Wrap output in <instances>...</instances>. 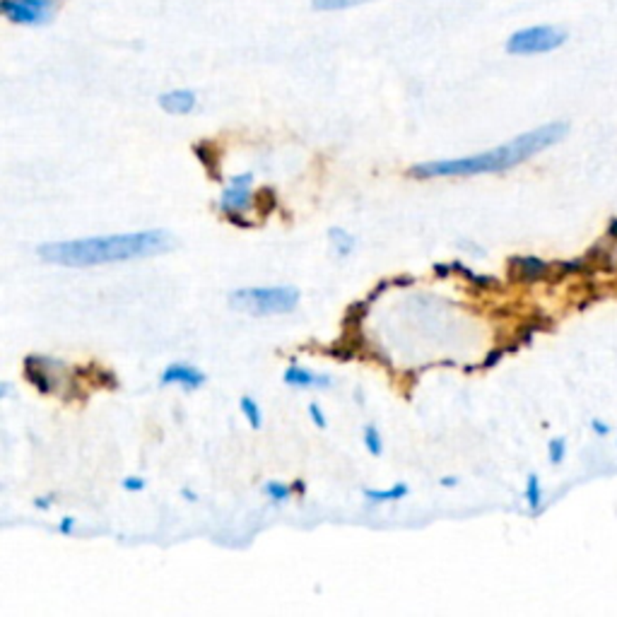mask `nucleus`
<instances>
[{
    "instance_id": "1",
    "label": "nucleus",
    "mask_w": 617,
    "mask_h": 617,
    "mask_svg": "<svg viewBox=\"0 0 617 617\" xmlns=\"http://www.w3.org/2000/svg\"><path fill=\"white\" fill-rule=\"evenodd\" d=\"M174 247V237L164 229H143V232L92 237V239L51 241L39 247V258L66 268H89L104 263L136 261L147 256L167 254Z\"/></svg>"
},
{
    "instance_id": "2",
    "label": "nucleus",
    "mask_w": 617,
    "mask_h": 617,
    "mask_svg": "<svg viewBox=\"0 0 617 617\" xmlns=\"http://www.w3.org/2000/svg\"><path fill=\"white\" fill-rule=\"evenodd\" d=\"M566 136V124H547L536 131L516 136L507 145L494 147L487 153L456 157V160H435L420 162L407 169V176L413 179H442V176H478V174H497L521 164L533 154L543 153L547 147L557 145Z\"/></svg>"
},
{
    "instance_id": "3",
    "label": "nucleus",
    "mask_w": 617,
    "mask_h": 617,
    "mask_svg": "<svg viewBox=\"0 0 617 617\" xmlns=\"http://www.w3.org/2000/svg\"><path fill=\"white\" fill-rule=\"evenodd\" d=\"M229 304L237 312L251 316H280L290 313L299 304V290L294 287H241L229 294Z\"/></svg>"
},
{
    "instance_id": "4",
    "label": "nucleus",
    "mask_w": 617,
    "mask_h": 617,
    "mask_svg": "<svg viewBox=\"0 0 617 617\" xmlns=\"http://www.w3.org/2000/svg\"><path fill=\"white\" fill-rule=\"evenodd\" d=\"M566 42V32L550 24L526 27L511 34L507 42V51L514 56H536V53H550Z\"/></svg>"
},
{
    "instance_id": "5",
    "label": "nucleus",
    "mask_w": 617,
    "mask_h": 617,
    "mask_svg": "<svg viewBox=\"0 0 617 617\" xmlns=\"http://www.w3.org/2000/svg\"><path fill=\"white\" fill-rule=\"evenodd\" d=\"M56 5H59L56 0H3L0 3L3 15L8 17L10 23L30 24V27L51 23V17L56 15Z\"/></svg>"
},
{
    "instance_id": "6",
    "label": "nucleus",
    "mask_w": 617,
    "mask_h": 617,
    "mask_svg": "<svg viewBox=\"0 0 617 617\" xmlns=\"http://www.w3.org/2000/svg\"><path fill=\"white\" fill-rule=\"evenodd\" d=\"M251 186H254V174L251 172H244V174L232 176V182L227 186L222 193H220V210L225 215H234V212H244L254 205V193H251Z\"/></svg>"
},
{
    "instance_id": "7",
    "label": "nucleus",
    "mask_w": 617,
    "mask_h": 617,
    "mask_svg": "<svg viewBox=\"0 0 617 617\" xmlns=\"http://www.w3.org/2000/svg\"><path fill=\"white\" fill-rule=\"evenodd\" d=\"M205 374L189 362H174L164 367L160 377L162 386H182L183 391H196L205 384Z\"/></svg>"
},
{
    "instance_id": "8",
    "label": "nucleus",
    "mask_w": 617,
    "mask_h": 617,
    "mask_svg": "<svg viewBox=\"0 0 617 617\" xmlns=\"http://www.w3.org/2000/svg\"><path fill=\"white\" fill-rule=\"evenodd\" d=\"M49 357L30 355L24 360V379L30 381L39 393H53L56 391V379L49 374Z\"/></svg>"
},
{
    "instance_id": "9",
    "label": "nucleus",
    "mask_w": 617,
    "mask_h": 617,
    "mask_svg": "<svg viewBox=\"0 0 617 617\" xmlns=\"http://www.w3.org/2000/svg\"><path fill=\"white\" fill-rule=\"evenodd\" d=\"M283 381L292 388H331L333 386V377L328 374H313V371H306L297 364L287 367L283 374Z\"/></svg>"
},
{
    "instance_id": "10",
    "label": "nucleus",
    "mask_w": 617,
    "mask_h": 617,
    "mask_svg": "<svg viewBox=\"0 0 617 617\" xmlns=\"http://www.w3.org/2000/svg\"><path fill=\"white\" fill-rule=\"evenodd\" d=\"M509 266H511V273L519 280H523V283H536V280H540V277L550 273V266L540 261V258H536V256H514L509 261Z\"/></svg>"
},
{
    "instance_id": "11",
    "label": "nucleus",
    "mask_w": 617,
    "mask_h": 617,
    "mask_svg": "<svg viewBox=\"0 0 617 617\" xmlns=\"http://www.w3.org/2000/svg\"><path fill=\"white\" fill-rule=\"evenodd\" d=\"M198 97L196 92L191 89H172V92H164L160 97V107L167 114H174V117H183V114H191L196 109Z\"/></svg>"
},
{
    "instance_id": "12",
    "label": "nucleus",
    "mask_w": 617,
    "mask_h": 617,
    "mask_svg": "<svg viewBox=\"0 0 617 617\" xmlns=\"http://www.w3.org/2000/svg\"><path fill=\"white\" fill-rule=\"evenodd\" d=\"M193 154H196L198 162L203 164L205 172H208V176H210V179H215V182H220V179H222V167H220V153H218V147L212 145L210 140L196 143V145H193Z\"/></svg>"
},
{
    "instance_id": "13",
    "label": "nucleus",
    "mask_w": 617,
    "mask_h": 617,
    "mask_svg": "<svg viewBox=\"0 0 617 617\" xmlns=\"http://www.w3.org/2000/svg\"><path fill=\"white\" fill-rule=\"evenodd\" d=\"M364 500L369 504H384V501H400L410 494V487L406 482H396L388 490H364Z\"/></svg>"
},
{
    "instance_id": "14",
    "label": "nucleus",
    "mask_w": 617,
    "mask_h": 617,
    "mask_svg": "<svg viewBox=\"0 0 617 617\" xmlns=\"http://www.w3.org/2000/svg\"><path fill=\"white\" fill-rule=\"evenodd\" d=\"M328 239H331L335 254L341 256V258H345V256H350L355 251V237L345 232V229H341V227H331V229H328Z\"/></svg>"
},
{
    "instance_id": "15",
    "label": "nucleus",
    "mask_w": 617,
    "mask_h": 617,
    "mask_svg": "<svg viewBox=\"0 0 617 617\" xmlns=\"http://www.w3.org/2000/svg\"><path fill=\"white\" fill-rule=\"evenodd\" d=\"M526 501H528V509L533 514H538L543 507V487H540V478L536 472H530L528 480H526Z\"/></svg>"
},
{
    "instance_id": "16",
    "label": "nucleus",
    "mask_w": 617,
    "mask_h": 617,
    "mask_svg": "<svg viewBox=\"0 0 617 617\" xmlns=\"http://www.w3.org/2000/svg\"><path fill=\"white\" fill-rule=\"evenodd\" d=\"M362 439L371 456H381V453H384V436H381L377 425H364Z\"/></svg>"
},
{
    "instance_id": "17",
    "label": "nucleus",
    "mask_w": 617,
    "mask_h": 617,
    "mask_svg": "<svg viewBox=\"0 0 617 617\" xmlns=\"http://www.w3.org/2000/svg\"><path fill=\"white\" fill-rule=\"evenodd\" d=\"M239 407L241 413H244V417H247V422L251 425L254 429H261L263 427V413L261 407H258V403H256L251 396H241L239 400Z\"/></svg>"
},
{
    "instance_id": "18",
    "label": "nucleus",
    "mask_w": 617,
    "mask_h": 617,
    "mask_svg": "<svg viewBox=\"0 0 617 617\" xmlns=\"http://www.w3.org/2000/svg\"><path fill=\"white\" fill-rule=\"evenodd\" d=\"M263 492L268 494L270 501H276V504H283V501H287L292 494H294V490H292V485H287V482L268 480V482L263 485Z\"/></svg>"
},
{
    "instance_id": "19",
    "label": "nucleus",
    "mask_w": 617,
    "mask_h": 617,
    "mask_svg": "<svg viewBox=\"0 0 617 617\" xmlns=\"http://www.w3.org/2000/svg\"><path fill=\"white\" fill-rule=\"evenodd\" d=\"M364 3H371V0H313V8L321 10V13H338V10L357 8Z\"/></svg>"
},
{
    "instance_id": "20",
    "label": "nucleus",
    "mask_w": 617,
    "mask_h": 617,
    "mask_svg": "<svg viewBox=\"0 0 617 617\" xmlns=\"http://www.w3.org/2000/svg\"><path fill=\"white\" fill-rule=\"evenodd\" d=\"M547 458H550L552 465L565 463L566 442H565V439H562V436H557V439H552V442L547 444Z\"/></svg>"
},
{
    "instance_id": "21",
    "label": "nucleus",
    "mask_w": 617,
    "mask_h": 617,
    "mask_svg": "<svg viewBox=\"0 0 617 617\" xmlns=\"http://www.w3.org/2000/svg\"><path fill=\"white\" fill-rule=\"evenodd\" d=\"M453 266V270H456L458 276H463V277H468L472 285H480V287H487V285H494V280L492 277H487V276H478V273H472L468 266H463V263H451Z\"/></svg>"
},
{
    "instance_id": "22",
    "label": "nucleus",
    "mask_w": 617,
    "mask_h": 617,
    "mask_svg": "<svg viewBox=\"0 0 617 617\" xmlns=\"http://www.w3.org/2000/svg\"><path fill=\"white\" fill-rule=\"evenodd\" d=\"M254 205H261V212H270L276 208V191L261 189L254 196Z\"/></svg>"
},
{
    "instance_id": "23",
    "label": "nucleus",
    "mask_w": 617,
    "mask_h": 617,
    "mask_svg": "<svg viewBox=\"0 0 617 617\" xmlns=\"http://www.w3.org/2000/svg\"><path fill=\"white\" fill-rule=\"evenodd\" d=\"M309 417H312V422L319 429H326L328 427L326 415H323V410H321L319 403H309Z\"/></svg>"
},
{
    "instance_id": "24",
    "label": "nucleus",
    "mask_w": 617,
    "mask_h": 617,
    "mask_svg": "<svg viewBox=\"0 0 617 617\" xmlns=\"http://www.w3.org/2000/svg\"><path fill=\"white\" fill-rule=\"evenodd\" d=\"M121 485H124V490H128V492H140V490H145V480L138 478V475H136V478L128 475V478H124Z\"/></svg>"
},
{
    "instance_id": "25",
    "label": "nucleus",
    "mask_w": 617,
    "mask_h": 617,
    "mask_svg": "<svg viewBox=\"0 0 617 617\" xmlns=\"http://www.w3.org/2000/svg\"><path fill=\"white\" fill-rule=\"evenodd\" d=\"M75 526H78V521H75L73 516H66V519L59 523V533L61 536H73Z\"/></svg>"
},
{
    "instance_id": "26",
    "label": "nucleus",
    "mask_w": 617,
    "mask_h": 617,
    "mask_svg": "<svg viewBox=\"0 0 617 617\" xmlns=\"http://www.w3.org/2000/svg\"><path fill=\"white\" fill-rule=\"evenodd\" d=\"M591 429H594L595 436H608L610 435V425H605L603 420H591Z\"/></svg>"
},
{
    "instance_id": "27",
    "label": "nucleus",
    "mask_w": 617,
    "mask_h": 617,
    "mask_svg": "<svg viewBox=\"0 0 617 617\" xmlns=\"http://www.w3.org/2000/svg\"><path fill=\"white\" fill-rule=\"evenodd\" d=\"M501 355H504L501 350H494V352H490L485 362H482V369H490V367H494V364H497L501 360Z\"/></svg>"
},
{
    "instance_id": "28",
    "label": "nucleus",
    "mask_w": 617,
    "mask_h": 617,
    "mask_svg": "<svg viewBox=\"0 0 617 617\" xmlns=\"http://www.w3.org/2000/svg\"><path fill=\"white\" fill-rule=\"evenodd\" d=\"M415 283L413 276H396L391 280V285H398V287H410Z\"/></svg>"
},
{
    "instance_id": "29",
    "label": "nucleus",
    "mask_w": 617,
    "mask_h": 617,
    "mask_svg": "<svg viewBox=\"0 0 617 617\" xmlns=\"http://www.w3.org/2000/svg\"><path fill=\"white\" fill-rule=\"evenodd\" d=\"M451 268H453V266H444V263H435L436 277H449L451 276Z\"/></svg>"
},
{
    "instance_id": "30",
    "label": "nucleus",
    "mask_w": 617,
    "mask_h": 617,
    "mask_svg": "<svg viewBox=\"0 0 617 617\" xmlns=\"http://www.w3.org/2000/svg\"><path fill=\"white\" fill-rule=\"evenodd\" d=\"M292 490H294V494H299V497H304V494H306V482H304V480H294V482H292Z\"/></svg>"
},
{
    "instance_id": "31",
    "label": "nucleus",
    "mask_w": 617,
    "mask_h": 617,
    "mask_svg": "<svg viewBox=\"0 0 617 617\" xmlns=\"http://www.w3.org/2000/svg\"><path fill=\"white\" fill-rule=\"evenodd\" d=\"M182 497H183V500H186V501H198V494L193 492V490H189V487H183V490H182Z\"/></svg>"
},
{
    "instance_id": "32",
    "label": "nucleus",
    "mask_w": 617,
    "mask_h": 617,
    "mask_svg": "<svg viewBox=\"0 0 617 617\" xmlns=\"http://www.w3.org/2000/svg\"><path fill=\"white\" fill-rule=\"evenodd\" d=\"M51 500L53 497H37V501H34V504H37V509H49L51 507Z\"/></svg>"
},
{
    "instance_id": "33",
    "label": "nucleus",
    "mask_w": 617,
    "mask_h": 617,
    "mask_svg": "<svg viewBox=\"0 0 617 617\" xmlns=\"http://www.w3.org/2000/svg\"><path fill=\"white\" fill-rule=\"evenodd\" d=\"M456 482H458L456 478H442V485L444 487H453V485H456Z\"/></svg>"
},
{
    "instance_id": "34",
    "label": "nucleus",
    "mask_w": 617,
    "mask_h": 617,
    "mask_svg": "<svg viewBox=\"0 0 617 617\" xmlns=\"http://www.w3.org/2000/svg\"><path fill=\"white\" fill-rule=\"evenodd\" d=\"M610 234H612V237H617V220L612 222V225H610Z\"/></svg>"
}]
</instances>
